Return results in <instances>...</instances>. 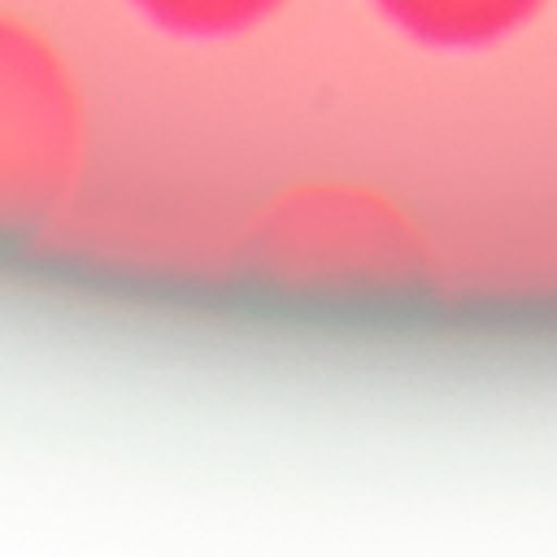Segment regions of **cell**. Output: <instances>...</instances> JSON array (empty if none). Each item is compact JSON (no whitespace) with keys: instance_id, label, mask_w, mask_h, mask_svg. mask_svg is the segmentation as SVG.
I'll list each match as a JSON object with an SVG mask.
<instances>
[{"instance_id":"obj_1","label":"cell","mask_w":557,"mask_h":557,"mask_svg":"<svg viewBox=\"0 0 557 557\" xmlns=\"http://www.w3.org/2000/svg\"><path fill=\"white\" fill-rule=\"evenodd\" d=\"M91 109L65 48L0 4V244L57 222L78 196Z\"/></svg>"},{"instance_id":"obj_2","label":"cell","mask_w":557,"mask_h":557,"mask_svg":"<svg viewBox=\"0 0 557 557\" xmlns=\"http://www.w3.org/2000/svg\"><path fill=\"white\" fill-rule=\"evenodd\" d=\"M261 265L283 283L383 287L422 265V239L396 205L357 187H305L261 218Z\"/></svg>"},{"instance_id":"obj_3","label":"cell","mask_w":557,"mask_h":557,"mask_svg":"<svg viewBox=\"0 0 557 557\" xmlns=\"http://www.w3.org/2000/svg\"><path fill=\"white\" fill-rule=\"evenodd\" d=\"M379 13L426 48H487L522 30L544 0H374Z\"/></svg>"},{"instance_id":"obj_4","label":"cell","mask_w":557,"mask_h":557,"mask_svg":"<svg viewBox=\"0 0 557 557\" xmlns=\"http://www.w3.org/2000/svg\"><path fill=\"white\" fill-rule=\"evenodd\" d=\"M152 30L174 39H231L261 26L283 0H126Z\"/></svg>"}]
</instances>
